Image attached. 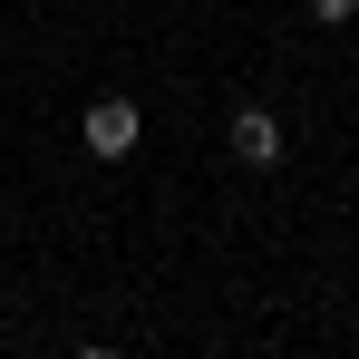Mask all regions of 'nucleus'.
Returning a JSON list of instances; mask_svg holds the SVG:
<instances>
[{"instance_id":"f257e3e1","label":"nucleus","mask_w":359,"mask_h":359,"mask_svg":"<svg viewBox=\"0 0 359 359\" xmlns=\"http://www.w3.org/2000/svg\"><path fill=\"white\" fill-rule=\"evenodd\" d=\"M78 136H88L97 165H126V156L146 146V117H136V97H97V107L78 117Z\"/></svg>"},{"instance_id":"f03ea898","label":"nucleus","mask_w":359,"mask_h":359,"mask_svg":"<svg viewBox=\"0 0 359 359\" xmlns=\"http://www.w3.org/2000/svg\"><path fill=\"white\" fill-rule=\"evenodd\" d=\"M282 146H292V136H282L272 107H243V117H233V156H243V165H282Z\"/></svg>"},{"instance_id":"7ed1b4c3","label":"nucleus","mask_w":359,"mask_h":359,"mask_svg":"<svg viewBox=\"0 0 359 359\" xmlns=\"http://www.w3.org/2000/svg\"><path fill=\"white\" fill-rule=\"evenodd\" d=\"M311 20H320V29H340V20H359V0H311Z\"/></svg>"}]
</instances>
